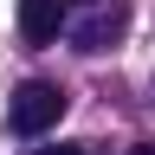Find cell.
Returning <instances> with one entry per match:
<instances>
[{"label": "cell", "mask_w": 155, "mask_h": 155, "mask_svg": "<svg viewBox=\"0 0 155 155\" xmlns=\"http://www.w3.org/2000/svg\"><path fill=\"white\" fill-rule=\"evenodd\" d=\"M65 104L71 97L58 91V84H45V78H26L13 97H7V129L13 136H45V129H58V116H65Z\"/></svg>", "instance_id": "obj_1"}, {"label": "cell", "mask_w": 155, "mask_h": 155, "mask_svg": "<svg viewBox=\"0 0 155 155\" xmlns=\"http://www.w3.org/2000/svg\"><path fill=\"white\" fill-rule=\"evenodd\" d=\"M123 32H129V7L123 0H97V7L71 26V45L78 52H110V45H123Z\"/></svg>", "instance_id": "obj_2"}, {"label": "cell", "mask_w": 155, "mask_h": 155, "mask_svg": "<svg viewBox=\"0 0 155 155\" xmlns=\"http://www.w3.org/2000/svg\"><path fill=\"white\" fill-rule=\"evenodd\" d=\"M19 32L26 45H52L65 32V0H19Z\"/></svg>", "instance_id": "obj_3"}, {"label": "cell", "mask_w": 155, "mask_h": 155, "mask_svg": "<svg viewBox=\"0 0 155 155\" xmlns=\"http://www.w3.org/2000/svg\"><path fill=\"white\" fill-rule=\"evenodd\" d=\"M39 155H91V142H58V149H39Z\"/></svg>", "instance_id": "obj_4"}, {"label": "cell", "mask_w": 155, "mask_h": 155, "mask_svg": "<svg viewBox=\"0 0 155 155\" xmlns=\"http://www.w3.org/2000/svg\"><path fill=\"white\" fill-rule=\"evenodd\" d=\"M129 155H155V142H136V149H129Z\"/></svg>", "instance_id": "obj_5"}]
</instances>
